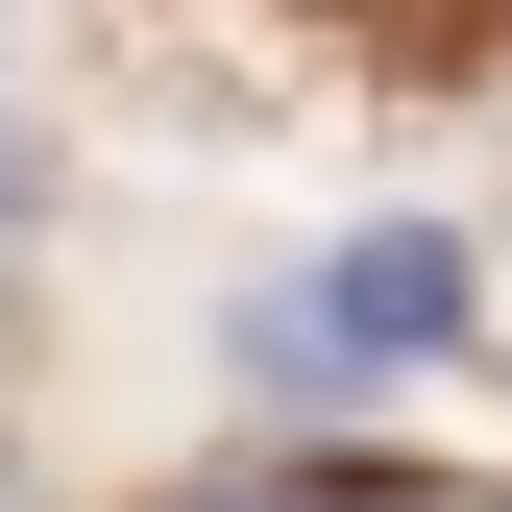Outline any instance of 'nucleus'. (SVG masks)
Instances as JSON below:
<instances>
[{
    "instance_id": "obj_2",
    "label": "nucleus",
    "mask_w": 512,
    "mask_h": 512,
    "mask_svg": "<svg viewBox=\"0 0 512 512\" xmlns=\"http://www.w3.org/2000/svg\"><path fill=\"white\" fill-rule=\"evenodd\" d=\"M293 512H512V488H439V464H342V488H293Z\"/></svg>"
},
{
    "instance_id": "obj_1",
    "label": "nucleus",
    "mask_w": 512,
    "mask_h": 512,
    "mask_svg": "<svg viewBox=\"0 0 512 512\" xmlns=\"http://www.w3.org/2000/svg\"><path fill=\"white\" fill-rule=\"evenodd\" d=\"M439 342H464V244H439V220H366L317 293H244V366H269L293 415L366 391V366H439Z\"/></svg>"
}]
</instances>
